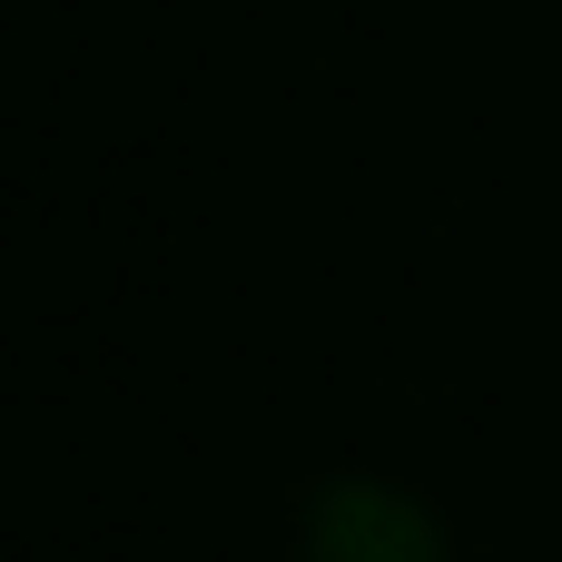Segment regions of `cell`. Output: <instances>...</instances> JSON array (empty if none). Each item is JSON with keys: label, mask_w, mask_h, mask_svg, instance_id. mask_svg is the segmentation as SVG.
<instances>
[{"label": "cell", "mask_w": 562, "mask_h": 562, "mask_svg": "<svg viewBox=\"0 0 562 562\" xmlns=\"http://www.w3.org/2000/svg\"><path fill=\"white\" fill-rule=\"evenodd\" d=\"M306 562H445V533H435V514L415 494L336 474L306 504Z\"/></svg>", "instance_id": "1"}]
</instances>
